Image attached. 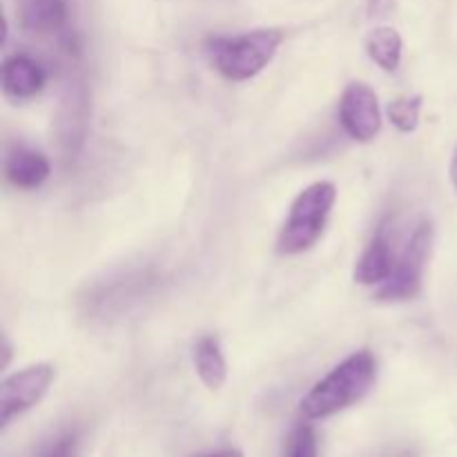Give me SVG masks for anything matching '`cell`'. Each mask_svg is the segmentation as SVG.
Here are the masks:
<instances>
[{
	"mask_svg": "<svg viewBox=\"0 0 457 457\" xmlns=\"http://www.w3.org/2000/svg\"><path fill=\"white\" fill-rule=\"evenodd\" d=\"M378 379V360L370 351H357L335 366L302 400L306 420H326L364 400Z\"/></svg>",
	"mask_w": 457,
	"mask_h": 457,
	"instance_id": "6da1fadb",
	"label": "cell"
},
{
	"mask_svg": "<svg viewBox=\"0 0 457 457\" xmlns=\"http://www.w3.org/2000/svg\"><path fill=\"white\" fill-rule=\"evenodd\" d=\"M284 43L279 29H254L237 36H214L205 43L210 62L228 80H250L262 74Z\"/></svg>",
	"mask_w": 457,
	"mask_h": 457,
	"instance_id": "7a4b0ae2",
	"label": "cell"
},
{
	"mask_svg": "<svg viewBox=\"0 0 457 457\" xmlns=\"http://www.w3.org/2000/svg\"><path fill=\"white\" fill-rule=\"evenodd\" d=\"M335 201H337L335 183L317 181L303 187L290 205L288 219L277 237V253L290 257L311 250L324 235Z\"/></svg>",
	"mask_w": 457,
	"mask_h": 457,
	"instance_id": "3957f363",
	"label": "cell"
},
{
	"mask_svg": "<svg viewBox=\"0 0 457 457\" xmlns=\"http://www.w3.org/2000/svg\"><path fill=\"white\" fill-rule=\"evenodd\" d=\"M431 245L433 228L428 221H422L415 228L404 253L397 257L393 275L379 286V302H406V299H413L420 293V288H422L424 266H427V259L431 254Z\"/></svg>",
	"mask_w": 457,
	"mask_h": 457,
	"instance_id": "277c9868",
	"label": "cell"
},
{
	"mask_svg": "<svg viewBox=\"0 0 457 457\" xmlns=\"http://www.w3.org/2000/svg\"><path fill=\"white\" fill-rule=\"evenodd\" d=\"M54 378L56 373L52 364L27 366L4 378L0 384V428L4 431L13 420L38 406L54 384Z\"/></svg>",
	"mask_w": 457,
	"mask_h": 457,
	"instance_id": "5b68a950",
	"label": "cell"
},
{
	"mask_svg": "<svg viewBox=\"0 0 457 457\" xmlns=\"http://www.w3.org/2000/svg\"><path fill=\"white\" fill-rule=\"evenodd\" d=\"M339 123L357 143H370L382 129L378 94L366 83H351L339 101Z\"/></svg>",
	"mask_w": 457,
	"mask_h": 457,
	"instance_id": "8992f818",
	"label": "cell"
},
{
	"mask_svg": "<svg viewBox=\"0 0 457 457\" xmlns=\"http://www.w3.org/2000/svg\"><path fill=\"white\" fill-rule=\"evenodd\" d=\"M18 16L29 34H61L70 22V0H18Z\"/></svg>",
	"mask_w": 457,
	"mask_h": 457,
	"instance_id": "52a82bcc",
	"label": "cell"
},
{
	"mask_svg": "<svg viewBox=\"0 0 457 457\" xmlns=\"http://www.w3.org/2000/svg\"><path fill=\"white\" fill-rule=\"evenodd\" d=\"M395 262L397 259L395 254H393L388 230L386 226H382L378 230V235L373 237V241L369 244V248L361 253L353 277H355L357 284L361 286H382L384 281L393 275Z\"/></svg>",
	"mask_w": 457,
	"mask_h": 457,
	"instance_id": "ba28073f",
	"label": "cell"
},
{
	"mask_svg": "<svg viewBox=\"0 0 457 457\" xmlns=\"http://www.w3.org/2000/svg\"><path fill=\"white\" fill-rule=\"evenodd\" d=\"M45 80H47V74L43 65L25 54H18L3 62V89L7 96L18 98V101L36 96L45 87Z\"/></svg>",
	"mask_w": 457,
	"mask_h": 457,
	"instance_id": "9c48e42d",
	"label": "cell"
},
{
	"mask_svg": "<svg viewBox=\"0 0 457 457\" xmlns=\"http://www.w3.org/2000/svg\"><path fill=\"white\" fill-rule=\"evenodd\" d=\"M4 174L9 181L22 190H36L43 186L52 174V165H49L47 156L40 152L29 150V147H16L12 154L7 156L4 163Z\"/></svg>",
	"mask_w": 457,
	"mask_h": 457,
	"instance_id": "30bf717a",
	"label": "cell"
},
{
	"mask_svg": "<svg viewBox=\"0 0 457 457\" xmlns=\"http://www.w3.org/2000/svg\"><path fill=\"white\" fill-rule=\"evenodd\" d=\"M195 369L201 382L210 391H219L228 379V361L223 357L221 344L212 335H204L195 344Z\"/></svg>",
	"mask_w": 457,
	"mask_h": 457,
	"instance_id": "8fae6325",
	"label": "cell"
},
{
	"mask_svg": "<svg viewBox=\"0 0 457 457\" xmlns=\"http://www.w3.org/2000/svg\"><path fill=\"white\" fill-rule=\"evenodd\" d=\"M402 52H404V43L395 27H375L366 36V54L375 65H379L388 74L400 67Z\"/></svg>",
	"mask_w": 457,
	"mask_h": 457,
	"instance_id": "7c38bea8",
	"label": "cell"
},
{
	"mask_svg": "<svg viewBox=\"0 0 457 457\" xmlns=\"http://www.w3.org/2000/svg\"><path fill=\"white\" fill-rule=\"evenodd\" d=\"M420 112H422V96H400L388 103L386 107L388 120L404 134L418 129Z\"/></svg>",
	"mask_w": 457,
	"mask_h": 457,
	"instance_id": "4fadbf2b",
	"label": "cell"
},
{
	"mask_svg": "<svg viewBox=\"0 0 457 457\" xmlns=\"http://www.w3.org/2000/svg\"><path fill=\"white\" fill-rule=\"evenodd\" d=\"M286 457H320L317 451V436L308 424H297L288 437Z\"/></svg>",
	"mask_w": 457,
	"mask_h": 457,
	"instance_id": "5bb4252c",
	"label": "cell"
},
{
	"mask_svg": "<svg viewBox=\"0 0 457 457\" xmlns=\"http://www.w3.org/2000/svg\"><path fill=\"white\" fill-rule=\"evenodd\" d=\"M79 453V440L71 433L56 437V440L47 442V445L40 449L38 457H76Z\"/></svg>",
	"mask_w": 457,
	"mask_h": 457,
	"instance_id": "9a60e30c",
	"label": "cell"
},
{
	"mask_svg": "<svg viewBox=\"0 0 457 457\" xmlns=\"http://www.w3.org/2000/svg\"><path fill=\"white\" fill-rule=\"evenodd\" d=\"M395 0H369L370 16H386Z\"/></svg>",
	"mask_w": 457,
	"mask_h": 457,
	"instance_id": "2e32d148",
	"label": "cell"
},
{
	"mask_svg": "<svg viewBox=\"0 0 457 457\" xmlns=\"http://www.w3.org/2000/svg\"><path fill=\"white\" fill-rule=\"evenodd\" d=\"M196 457H244L239 449H221V451H212V453L205 455H196Z\"/></svg>",
	"mask_w": 457,
	"mask_h": 457,
	"instance_id": "e0dca14e",
	"label": "cell"
},
{
	"mask_svg": "<svg viewBox=\"0 0 457 457\" xmlns=\"http://www.w3.org/2000/svg\"><path fill=\"white\" fill-rule=\"evenodd\" d=\"M449 179H451V183H453V187L457 190V145H455V150H453V156H451Z\"/></svg>",
	"mask_w": 457,
	"mask_h": 457,
	"instance_id": "ac0fdd59",
	"label": "cell"
}]
</instances>
